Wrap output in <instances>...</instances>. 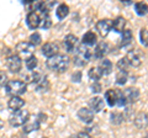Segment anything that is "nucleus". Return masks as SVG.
I'll return each instance as SVG.
<instances>
[{"label": "nucleus", "instance_id": "f257e3e1", "mask_svg": "<svg viewBox=\"0 0 148 138\" xmlns=\"http://www.w3.org/2000/svg\"><path fill=\"white\" fill-rule=\"evenodd\" d=\"M46 66L53 72L63 73L69 67V58L68 56H64V54H57V56H54L52 58H48L47 62H46Z\"/></svg>", "mask_w": 148, "mask_h": 138}, {"label": "nucleus", "instance_id": "423d86ee", "mask_svg": "<svg viewBox=\"0 0 148 138\" xmlns=\"http://www.w3.org/2000/svg\"><path fill=\"white\" fill-rule=\"evenodd\" d=\"M120 94H121V91L117 90V89H110V90L106 91L105 93V100H106V102H108L109 106H111V107L117 106Z\"/></svg>", "mask_w": 148, "mask_h": 138}, {"label": "nucleus", "instance_id": "c85d7f7f", "mask_svg": "<svg viewBox=\"0 0 148 138\" xmlns=\"http://www.w3.org/2000/svg\"><path fill=\"white\" fill-rule=\"evenodd\" d=\"M25 64H26V68L29 69V70H34V69L37 67V58L35 56H30L25 61Z\"/></svg>", "mask_w": 148, "mask_h": 138}, {"label": "nucleus", "instance_id": "1a4fd4ad", "mask_svg": "<svg viewBox=\"0 0 148 138\" xmlns=\"http://www.w3.org/2000/svg\"><path fill=\"white\" fill-rule=\"evenodd\" d=\"M26 24L31 30H36L41 25V17L36 11H30L26 17Z\"/></svg>", "mask_w": 148, "mask_h": 138}, {"label": "nucleus", "instance_id": "f3484780", "mask_svg": "<svg viewBox=\"0 0 148 138\" xmlns=\"http://www.w3.org/2000/svg\"><path fill=\"white\" fill-rule=\"evenodd\" d=\"M90 107H91V111L94 112H100L101 110L104 109V100L96 96V98H92L90 100Z\"/></svg>", "mask_w": 148, "mask_h": 138}, {"label": "nucleus", "instance_id": "4468645a", "mask_svg": "<svg viewBox=\"0 0 148 138\" xmlns=\"http://www.w3.org/2000/svg\"><path fill=\"white\" fill-rule=\"evenodd\" d=\"M109 53V44L106 43V42H100L96 44V47L94 49V57L95 58H104L106 54Z\"/></svg>", "mask_w": 148, "mask_h": 138}, {"label": "nucleus", "instance_id": "393cba45", "mask_svg": "<svg viewBox=\"0 0 148 138\" xmlns=\"http://www.w3.org/2000/svg\"><path fill=\"white\" fill-rule=\"evenodd\" d=\"M133 40V36H132V32L130 30H125L122 32V38H121V46L125 47V46H128L130 43L132 42Z\"/></svg>", "mask_w": 148, "mask_h": 138}, {"label": "nucleus", "instance_id": "9d476101", "mask_svg": "<svg viewBox=\"0 0 148 138\" xmlns=\"http://www.w3.org/2000/svg\"><path fill=\"white\" fill-rule=\"evenodd\" d=\"M123 94V98H125V101L127 102H135V101L140 98V91L136 88H127L122 91Z\"/></svg>", "mask_w": 148, "mask_h": 138}, {"label": "nucleus", "instance_id": "6ab92c4d", "mask_svg": "<svg viewBox=\"0 0 148 138\" xmlns=\"http://www.w3.org/2000/svg\"><path fill=\"white\" fill-rule=\"evenodd\" d=\"M82 42L84 46H94L96 43V35L92 31H88L86 33H84V36H83Z\"/></svg>", "mask_w": 148, "mask_h": 138}, {"label": "nucleus", "instance_id": "7ed1b4c3", "mask_svg": "<svg viewBox=\"0 0 148 138\" xmlns=\"http://www.w3.org/2000/svg\"><path fill=\"white\" fill-rule=\"evenodd\" d=\"M27 89V85L25 81L18 80V79H14V80H9L8 84L5 85V90L8 94H10L12 96H18L21 94H24Z\"/></svg>", "mask_w": 148, "mask_h": 138}, {"label": "nucleus", "instance_id": "6e6552de", "mask_svg": "<svg viewBox=\"0 0 148 138\" xmlns=\"http://www.w3.org/2000/svg\"><path fill=\"white\" fill-rule=\"evenodd\" d=\"M58 44L57 43H54V42H47V43H45L43 44V47H42V53H43V56L45 57H47V58H52L54 56H57L58 54Z\"/></svg>", "mask_w": 148, "mask_h": 138}, {"label": "nucleus", "instance_id": "c756f323", "mask_svg": "<svg viewBox=\"0 0 148 138\" xmlns=\"http://www.w3.org/2000/svg\"><path fill=\"white\" fill-rule=\"evenodd\" d=\"M41 41H42V38H41V35L38 33V32H34L31 36H30V43L34 46H37L41 43Z\"/></svg>", "mask_w": 148, "mask_h": 138}, {"label": "nucleus", "instance_id": "b1692460", "mask_svg": "<svg viewBox=\"0 0 148 138\" xmlns=\"http://www.w3.org/2000/svg\"><path fill=\"white\" fill-rule=\"evenodd\" d=\"M38 127H40V121L38 120H35V121H27L25 125H24V131L26 133H30L32 131H36V130H38Z\"/></svg>", "mask_w": 148, "mask_h": 138}, {"label": "nucleus", "instance_id": "473e14b6", "mask_svg": "<svg viewBox=\"0 0 148 138\" xmlns=\"http://www.w3.org/2000/svg\"><path fill=\"white\" fill-rule=\"evenodd\" d=\"M8 75L4 70H0V86H5L8 84Z\"/></svg>", "mask_w": 148, "mask_h": 138}, {"label": "nucleus", "instance_id": "cd10ccee", "mask_svg": "<svg viewBox=\"0 0 148 138\" xmlns=\"http://www.w3.org/2000/svg\"><path fill=\"white\" fill-rule=\"evenodd\" d=\"M127 78H128V74L126 70H119L116 74V83L119 85H123L127 81Z\"/></svg>", "mask_w": 148, "mask_h": 138}, {"label": "nucleus", "instance_id": "a211bd4d", "mask_svg": "<svg viewBox=\"0 0 148 138\" xmlns=\"http://www.w3.org/2000/svg\"><path fill=\"white\" fill-rule=\"evenodd\" d=\"M34 46H32L30 42H20L16 46V51L18 53H22V54H30L34 52Z\"/></svg>", "mask_w": 148, "mask_h": 138}, {"label": "nucleus", "instance_id": "72a5a7b5", "mask_svg": "<svg viewBox=\"0 0 148 138\" xmlns=\"http://www.w3.org/2000/svg\"><path fill=\"white\" fill-rule=\"evenodd\" d=\"M91 91H92V93H100V91H101V85L98 84V81L94 83V84L91 85Z\"/></svg>", "mask_w": 148, "mask_h": 138}, {"label": "nucleus", "instance_id": "f704fd0d", "mask_svg": "<svg viewBox=\"0 0 148 138\" xmlns=\"http://www.w3.org/2000/svg\"><path fill=\"white\" fill-rule=\"evenodd\" d=\"M78 138H92L88 132H80L79 135H78Z\"/></svg>", "mask_w": 148, "mask_h": 138}, {"label": "nucleus", "instance_id": "20e7f679", "mask_svg": "<svg viewBox=\"0 0 148 138\" xmlns=\"http://www.w3.org/2000/svg\"><path fill=\"white\" fill-rule=\"evenodd\" d=\"M29 117H30V113L27 110H18V111L14 112L10 117V123L11 126L14 127H20V126H24L25 123L29 121Z\"/></svg>", "mask_w": 148, "mask_h": 138}, {"label": "nucleus", "instance_id": "ddd939ff", "mask_svg": "<svg viewBox=\"0 0 148 138\" xmlns=\"http://www.w3.org/2000/svg\"><path fill=\"white\" fill-rule=\"evenodd\" d=\"M63 43H64V47H66V49L68 52H74L77 44H78V37L74 35H67L66 38L63 41Z\"/></svg>", "mask_w": 148, "mask_h": 138}, {"label": "nucleus", "instance_id": "aec40b11", "mask_svg": "<svg viewBox=\"0 0 148 138\" xmlns=\"http://www.w3.org/2000/svg\"><path fill=\"white\" fill-rule=\"evenodd\" d=\"M125 26H126V20H125L122 16H119L112 21V27L116 32H123Z\"/></svg>", "mask_w": 148, "mask_h": 138}, {"label": "nucleus", "instance_id": "2eb2a0df", "mask_svg": "<svg viewBox=\"0 0 148 138\" xmlns=\"http://www.w3.org/2000/svg\"><path fill=\"white\" fill-rule=\"evenodd\" d=\"M126 59H127L130 66H132V67H140L141 63H142L141 56L138 54L137 51H130L126 56Z\"/></svg>", "mask_w": 148, "mask_h": 138}, {"label": "nucleus", "instance_id": "f8f14e48", "mask_svg": "<svg viewBox=\"0 0 148 138\" xmlns=\"http://www.w3.org/2000/svg\"><path fill=\"white\" fill-rule=\"evenodd\" d=\"M24 105H25V100L24 99H21L20 96H12V98L9 100V104H8V106L9 109L11 110V111H18V110H21L22 107H24Z\"/></svg>", "mask_w": 148, "mask_h": 138}, {"label": "nucleus", "instance_id": "7c9ffc66", "mask_svg": "<svg viewBox=\"0 0 148 138\" xmlns=\"http://www.w3.org/2000/svg\"><path fill=\"white\" fill-rule=\"evenodd\" d=\"M140 38H141V43L145 46V47H148V31L146 29H142L140 32Z\"/></svg>", "mask_w": 148, "mask_h": 138}, {"label": "nucleus", "instance_id": "bb28decb", "mask_svg": "<svg viewBox=\"0 0 148 138\" xmlns=\"http://www.w3.org/2000/svg\"><path fill=\"white\" fill-rule=\"evenodd\" d=\"M40 26L42 27V29H45V30H47V29H49V27L52 26V20H51V16H49L48 12L43 14V17L41 19V25Z\"/></svg>", "mask_w": 148, "mask_h": 138}, {"label": "nucleus", "instance_id": "9b49d317", "mask_svg": "<svg viewBox=\"0 0 148 138\" xmlns=\"http://www.w3.org/2000/svg\"><path fill=\"white\" fill-rule=\"evenodd\" d=\"M78 117L84 123H91L92 120H94V112L86 107H82L78 111Z\"/></svg>", "mask_w": 148, "mask_h": 138}, {"label": "nucleus", "instance_id": "2f4dec72", "mask_svg": "<svg viewBox=\"0 0 148 138\" xmlns=\"http://www.w3.org/2000/svg\"><path fill=\"white\" fill-rule=\"evenodd\" d=\"M128 66H130V64H128V62H127L126 57L121 58V59H120V61L117 62V67H119L120 70H126V68H127Z\"/></svg>", "mask_w": 148, "mask_h": 138}, {"label": "nucleus", "instance_id": "f03ea898", "mask_svg": "<svg viewBox=\"0 0 148 138\" xmlns=\"http://www.w3.org/2000/svg\"><path fill=\"white\" fill-rule=\"evenodd\" d=\"M90 58H91L90 49L86 46L82 44L78 47V49L75 51V54H74V64L78 67H83L90 61Z\"/></svg>", "mask_w": 148, "mask_h": 138}, {"label": "nucleus", "instance_id": "39448f33", "mask_svg": "<svg viewBox=\"0 0 148 138\" xmlns=\"http://www.w3.org/2000/svg\"><path fill=\"white\" fill-rule=\"evenodd\" d=\"M6 67L10 72L12 73H18L21 70V67H22V62H21V58L17 56V54H11L10 57L6 58Z\"/></svg>", "mask_w": 148, "mask_h": 138}, {"label": "nucleus", "instance_id": "dca6fc26", "mask_svg": "<svg viewBox=\"0 0 148 138\" xmlns=\"http://www.w3.org/2000/svg\"><path fill=\"white\" fill-rule=\"evenodd\" d=\"M135 125L138 128H146L148 126V112H141L135 118Z\"/></svg>", "mask_w": 148, "mask_h": 138}, {"label": "nucleus", "instance_id": "4be33fe9", "mask_svg": "<svg viewBox=\"0 0 148 138\" xmlns=\"http://www.w3.org/2000/svg\"><path fill=\"white\" fill-rule=\"evenodd\" d=\"M99 68L101 69L104 75H109L110 73L112 72V63H111V61H109V59H104V61H101Z\"/></svg>", "mask_w": 148, "mask_h": 138}, {"label": "nucleus", "instance_id": "c9c22d12", "mask_svg": "<svg viewBox=\"0 0 148 138\" xmlns=\"http://www.w3.org/2000/svg\"><path fill=\"white\" fill-rule=\"evenodd\" d=\"M80 80V73H78V74H75V75H73V81H79Z\"/></svg>", "mask_w": 148, "mask_h": 138}, {"label": "nucleus", "instance_id": "0eeeda50", "mask_svg": "<svg viewBox=\"0 0 148 138\" xmlns=\"http://www.w3.org/2000/svg\"><path fill=\"white\" fill-rule=\"evenodd\" d=\"M111 29H112V21L109 19L100 20V21H98V24H96V30H98L100 36H103V37L109 35Z\"/></svg>", "mask_w": 148, "mask_h": 138}, {"label": "nucleus", "instance_id": "412c9836", "mask_svg": "<svg viewBox=\"0 0 148 138\" xmlns=\"http://www.w3.org/2000/svg\"><path fill=\"white\" fill-rule=\"evenodd\" d=\"M69 14V6L67 4H61V5H58L57 10H56V15L59 20H63L64 17H67Z\"/></svg>", "mask_w": 148, "mask_h": 138}, {"label": "nucleus", "instance_id": "a878e982", "mask_svg": "<svg viewBox=\"0 0 148 138\" xmlns=\"http://www.w3.org/2000/svg\"><path fill=\"white\" fill-rule=\"evenodd\" d=\"M135 11L138 16L146 15L147 11H148V5L146 3H136L135 4Z\"/></svg>", "mask_w": 148, "mask_h": 138}, {"label": "nucleus", "instance_id": "5701e85b", "mask_svg": "<svg viewBox=\"0 0 148 138\" xmlns=\"http://www.w3.org/2000/svg\"><path fill=\"white\" fill-rule=\"evenodd\" d=\"M88 75H89V78L91 80H94V83H96L104 74H103V72H101V69L99 67H94V68H91L89 70Z\"/></svg>", "mask_w": 148, "mask_h": 138}, {"label": "nucleus", "instance_id": "e433bc0d", "mask_svg": "<svg viewBox=\"0 0 148 138\" xmlns=\"http://www.w3.org/2000/svg\"><path fill=\"white\" fill-rule=\"evenodd\" d=\"M145 138H148V136H147V137H145Z\"/></svg>", "mask_w": 148, "mask_h": 138}]
</instances>
